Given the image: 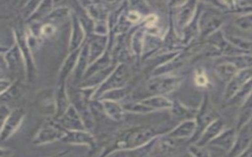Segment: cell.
Segmentation results:
<instances>
[{"label":"cell","instance_id":"e575fe53","mask_svg":"<svg viewBox=\"0 0 252 157\" xmlns=\"http://www.w3.org/2000/svg\"><path fill=\"white\" fill-rule=\"evenodd\" d=\"M21 89H22V85H21V79L20 78H16L14 79L13 83L9 86V88L4 91L3 93H1V99L2 102H8L14 98H16L17 96L20 95L21 93Z\"/></svg>","mask_w":252,"mask_h":157},{"label":"cell","instance_id":"484cf974","mask_svg":"<svg viewBox=\"0 0 252 157\" xmlns=\"http://www.w3.org/2000/svg\"><path fill=\"white\" fill-rule=\"evenodd\" d=\"M217 77L226 83L239 72V70L229 62L217 59V64L214 67Z\"/></svg>","mask_w":252,"mask_h":157},{"label":"cell","instance_id":"60d3db41","mask_svg":"<svg viewBox=\"0 0 252 157\" xmlns=\"http://www.w3.org/2000/svg\"><path fill=\"white\" fill-rule=\"evenodd\" d=\"M109 25L107 21H97L94 24V33L98 35H108L109 34Z\"/></svg>","mask_w":252,"mask_h":157},{"label":"cell","instance_id":"f6af8a7d","mask_svg":"<svg viewBox=\"0 0 252 157\" xmlns=\"http://www.w3.org/2000/svg\"><path fill=\"white\" fill-rule=\"evenodd\" d=\"M113 157H117V156H116V155H114V156H113Z\"/></svg>","mask_w":252,"mask_h":157},{"label":"cell","instance_id":"4dcf8cb0","mask_svg":"<svg viewBox=\"0 0 252 157\" xmlns=\"http://www.w3.org/2000/svg\"><path fill=\"white\" fill-rule=\"evenodd\" d=\"M53 11V2L52 1H41L40 5L37 7L33 15L27 21V23H36L41 20H44L51 12Z\"/></svg>","mask_w":252,"mask_h":157},{"label":"cell","instance_id":"7a4b0ae2","mask_svg":"<svg viewBox=\"0 0 252 157\" xmlns=\"http://www.w3.org/2000/svg\"><path fill=\"white\" fill-rule=\"evenodd\" d=\"M169 6V23L176 34L182 39L181 33L184 28L191 23L197 12L199 2H170Z\"/></svg>","mask_w":252,"mask_h":157},{"label":"cell","instance_id":"74e56055","mask_svg":"<svg viewBox=\"0 0 252 157\" xmlns=\"http://www.w3.org/2000/svg\"><path fill=\"white\" fill-rule=\"evenodd\" d=\"M41 1H29L27 2L21 10V18L23 21H28L33 13L36 11L37 7L40 5Z\"/></svg>","mask_w":252,"mask_h":157},{"label":"cell","instance_id":"cb8c5ba5","mask_svg":"<svg viewBox=\"0 0 252 157\" xmlns=\"http://www.w3.org/2000/svg\"><path fill=\"white\" fill-rule=\"evenodd\" d=\"M80 53H81V48L73 51L71 53H68L66 59L64 60L59 73H58V82H67V78L69 77V75L74 71L75 68L77 66L79 57H80ZM57 82V83H58Z\"/></svg>","mask_w":252,"mask_h":157},{"label":"cell","instance_id":"ab89813d","mask_svg":"<svg viewBox=\"0 0 252 157\" xmlns=\"http://www.w3.org/2000/svg\"><path fill=\"white\" fill-rule=\"evenodd\" d=\"M37 31H38V37L42 39V37H49L53 35L56 31V27L53 24L44 23L37 28Z\"/></svg>","mask_w":252,"mask_h":157},{"label":"cell","instance_id":"b9f144b4","mask_svg":"<svg viewBox=\"0 0 252 157\" xmlns=\"http://www.w3.org/2000/svg\"><path fill=\"white\" fill-rule=\"evenodd\" d=\"M239 157H252V144H251V146H250L244 153H242Z\"/></svg>","mask_w":252,"mask_h":157},{"label":"cell","instance_id":"ba28073f","mask_svg":"<svg viewBox=\"0 0 252 157\" xmlns=\"http://www.w3.org/2000/svg\"><path fill=\"white\" fill-rule=\"evenodd\" d=\"M217 10L218 9L213 7L202 11L199 20L200 40H206L208 37L220 30V27L224 23V17Z\"/></svg>","mask_w":252,"mask_h":157},{"label":"cell","instance_id":"603a6c76","mask_svg":"<svg viewBox=\"0 0 252 157\" xmlns=\"http://www.w3.org/2000/svg\"><path fill=\"white\" fill-rule=\"evenodd\" d=\"M90 17L94 21H107L110 15L104 2H81Z\"/></svg>","mask_w":252,"mask_h":157},{"label":"cell","instance_id":"83f0119b","mask_svg":"<svg viewBox=\"0 0 252 157\" xmlns=\"http://www.w3.org/2000/svg\"><path fill=\"white\" fill-rule=\"evenodd\" d=\"M251 119H252V93L240 106L234 128L236 129V131H239L242 127L247 125Z\"/></svg>","mask_w":252,"mask_h":157},{"label":"cell","instance_id":"2e32d148","mask_svg":"<svg viewBox=\"0 0 252 157\" xmlns=\"http://www.w3.org/2000/svg\"><path fill=\"white\" fill-rule=\"evenodd\" d=\"M87 41L90 48V63L92 64L107 50L108 35H98L93 33L87 36Z\"/></svg>","mask_w":252,"mask_h":157},{"label":"cell","instance_id":"44dd1931","mask_svg":"<svg viewBox=\"0 0 252 157\" xmlns=\"http://www.w3.org/2000/svg\"><path fill=\"white\" fill-rule=\"evenodd\" d=\"M170 116L172 119L183 122L186 120H193L196 118L197 113H198V108H194V107H189L184 105L182 102H180L179 100L175 99L173 100V104L171 109L169 110Z\"/></svg>","mask_w":252,"mask_h":157},{"label":"cell","instance_id":"5bb4252c","mask_svg":"<svg viewBox=\"0 0 252 157\" xmlns=\"http://www.w3.org/2000/svg\"><path fill=\"white\" fill-rule=\"evenodd\" d=\"M2 55V61L6 64V67L9 71H23L26 70L24 58L22 56V52L20 50L19 45L14 42V44L7 49L6 52H1ZM26 72V71H25Z\"/></svg>","mask_w":252,"mask_h":157},{"label":"cell","instance_id":"9c48e42d","mask_svg":"<svg viewBox=\"0 0 252 157\" xmlns=\"http://www.w3.org/2000/svg\"><path fill=\"white\" fill-rule=\"evenodd\" d=\"M26 116L25 109L18 107L11 110L10 114L1 123V141H5L10 138L20 128Z\"/></svg>","mask_w":252,"mask_h":157},{"label":"cell","instance_id":"6da1fadb","mask_svg":"<svg viewBox=\"0 0 252 157\" xmlns=\"http://www.w3.org/2000/svg\"><path fill=\"white\" fill-rule=\"evenodd\" d=\"M168 131H160L151 125H138L131 126L126 129L120 130L111 140L103 147L98 157H108L116 152L130 151L139 148L156 137L168 132Z\"/></svg>","mask_w":252,"mask_h":157},{"label":"cell","instance_id":"f546056e","mask_svg":"<svg viewBox=\"0 0 252 157\" xmlns=\"http://www.w3.org/2000/svg\"><path fill=\"white\" fill-rule=\"evenodd\" d=\"M131 91H132L131 85H127L125 87L106 91L97 100H111V101L120 102V101H123L131 93Z\"/></svg>","mask_w":252,"mask_h":157},{"label":"cell","instance_id":"ac0fdd59","mask_svg":"<svg viewBox=\"0 0 252 157\" xmlns=\"http://www.w3.org/2000/svg\"><path fill=\"white\" fill-rule=\"evenodd\" d=\"M66 131H82L86 130L84 122L77 112V110L70 105L67 111L63 114L62 117L56 120Z\"/></svg>","mask_w":252,"mask_h":157},{"label":"cell","instance_id":"8d00e7d4","mask_svg":"<svg viewBox=\"0 0 252 157\" xmlns=\"http://www.w3.org/2000/svg\"><path fill=\"white\" fill-rule=\"evenodd\" d=\"M194 82H195V85L199 88L208 89V87L210 86L209 77L207 76V73L203 68L196 69L195 76H194Z\"/></svg>","mask_w":252,"mask_h":157},{"label":"cell","instance_id":"4316f807","mask_svg":"<svg viewBox=\"0 0 252 157\" xmlns=\"http://www.w3.org/2000/svg\"><path fill=\"white\" fill-rule=\"evenodd\" d=\"M141 101L147 106L151 107L154 111L159 110H170L173 104V100H170L165 95H150L147 96Z\"/></svg>","mask_w":252,"mask_h":157},{"label":"cell","instance_id":"277c9868","mask_svg":"<svg viewBox=\"0 0 252 157\" xmlns=\"http://www.w3.org/2000/svg\"><path fill=\"white\" fill-rule=\"evenodd\" d=\"M130 79L131 71L129 66L126 63H119L110 76L96 88L93 99H98L106 91L129 85Z\"/></svg>","mask_w":252,"mask_h":157},{"label":"cell","instance_id":"d6986e66","mask_svg":"<svg viewBox=\"0 0 252 157\" xmlns=\"http://www.w3.org/2000/svg\"><path fill=\"white\" fill-rule=\"evenodd\" d=\"M224 122L220 117L217 118L215 121H213L203 131L200 138L196 141V145L207 147L212 140H214L224 129Z\"/></svg>","mask_w":252,"mask_h":157},{"label":"cell","instance_id":"7bdbcfd3","mask_svg":"<svg viewBox=\"0 0 252 157\" xmlns=\"http://www.w3.org/2000/svg\"><path fill=\"white\" fill-rule=\"evenodd\" d=\"M67 153H68V151H67V150H64V151H60V152H58V153H56V154H53V155H51V156H48V157H64Z\"/></svg>","mask_w":252,"mask_h":157},{"label":"cell","instance_id":"d4e9b609","mask_svg":"<svg viewBox=\"0 0 252 157\" xmlns=\"http://www.w3.org/2000/svg\"><path fill=\"white\" fill-rule=\"evenodd\" d=\"M104 115L110 120L115 122H121L125 119L126 111L124 110L122 104L111 100H100Z\"/></svg>","mask_w":252,"mask_h":157},{"label":"cell","instance_id":"4fadbf2b","mask_svg":"<svg viewBox=\"0 0 252 157\" xmlns=\"http://www.w3.org/2000/svg\"><path fill=\"white\" fill-rule=\"evenodd\" d=\"M72 27H71V34H70V40L68 45V53H71L73 51H76L80 48H82L83 44L85 43L87 39V33L78 18V16L73 13L72 17Z\"/></svg>","mask_w":252,"mask_h":157},{"label":"cell","instance_id":"30bf717a","mask_svg":"<svg viewBox=\"0 0 252 157\" xmlns=\"http://www.w3.org/2000/svg\"><path fill=\"white\" fill-rule=\"evenodd\" d=\"M62 141L68 144L87 146L90 151H94L97 145L96 139L94 134L87 130L66 131V134L63 137Z\"/></svg>","mask_w":252,"mask_h":157},{"label":"cell","instance_id":"f35d334b","mask_svg":"<svg viewBox=\"0 0 252 157\" xmlns=\"http://www.w3.org/2000/svg\"><path fill=\"white\" fill-rule=\"evenodd\" d=\"M187 151L192 157H212V153L207 149V147L198 146L196 144H189Z\"/></svg>","mask_w":252,"mask_h":157},{"label":"cell","instance_id":"d590c367","mask_svg":"<svg viewBox=\"0 0 252 157\" xmlns=\"http://www.w3.org/2000/svg\"><path fill=\"white\" fill-rule=\"evenodd\" d=\"M233 25L242 31L252 32V13L238 15L233 20Z\"/></svg>","mask_w":252,"mask_h":157},{"label":"cell","instance_id":"ee69618b","mask_svg":"<svg viewBox=\"0 0 252 157\" xmlns=\"http://www.w3.org/2000/svg\"><path fill=\"white\" fill-rule=\"evenodd\" d=\"M212 157H218L217 155H215V154H212Z\"/></svg>","mask_w":252,"mask_h":157},{"label":"cell","instance_id":"1f68e13d","mask_svg":"<svg viewBox=\"0 0 252 157\" xmlns=\"http://www.w3.org/2000/svg\"><path fill=\"white\" fill-rule=\"evenodd\" d=\"M122 106L126 113H132V114H139V115H147L150 113L155 112L151 107L144 104L141 100L139 101H127L125 103H122Z\"/></svg>","mask_w":252,"mask_h":157},{"label":"cell","instance_id":"7c38bea8","mask_svg":"<svg viewBox=\"0 0 252 157\" xmlns=\"http://www.w3.org/2000/svg\"><path fill=\"white\" fill-rule=\"evenodd\" d=\"M252 78V68L239 71L227 83L223 92V103L231 99L234 94Z\"/></svg>","mask_w":252,"mask_h":157},{"label":"cell","instance_id":"8fae6325","mask_svg":"<svg viewBox=\"0 0 252 157\" xmlns=\"http://www.w3.org/2000/svg\"><path fill=\"white\" fill-rule=\"evenodd\" d=\"M252 144V128L249 125H245L239 131H237L236 139L233 147L226 153L225 157H239L244 153Z\"/></svg>","mask_w":252,"mask_h":157},{"label":"cell","instance_id":"5b68a950","mask_svg":"<svg viewBox=\"0 0 252 157\" xmlns=\"http://www.w3.org/2000/svg\"><path fill=\"white\" fill-rule=\"evenodd\" d=\"M14 38L16 43L19 45L20 50L22 52V56L24 58L25 67H26V78L29 82H33L36 79V67L32 57V49L30 46L27 39V28L23 26L16 27L13 29Z\"/></svg>","mask_w":252,"mask_h":157},{"label":"cell","instance_id":"52a82bcc","mask_svg":"<svg viewBox=\"0 0 252 157\" xmlns=\"http://www.w3.org/2000/svg\"><path fill=\"white\" fill-rule=\"evenodd\" d=\"M65 134L66 130L53 117H48L32 137V143L33 145H43L54 141H62Z\"/></svg>","mask_w":252,"mask_h":157},{"label":"cell","instance_id":"7402d4cb","mask_svg":"<svg viewBox=\"0 0 252 157\" xmlns=\"http://www.w3.org/2000/svg\"><path fill=\"white\" fill-rule=\"evenodd\" d=\"M90 48H89V43L86 39L85 43L83 44L82 48H81V53H80V57L77 63V66L75 68L74 71V81L81 83L85 73L88 69V67L90 66Z\"/></svg>","mask_w":252,"mask_h":157},{"label":"cell","instance_id":"e0dca14e","mask_svg":"<svg viewBox=\"0 0 252 157\" xmlns=\"http://www.w3.org/2000/svg\"><path fill=\"white\" fill-rule=\"evenodd\" d=\"M196 121L193 120H186L180 122L176 127L172 128L168 132L165 134L175 140H189L195 133L196 131Z\"/></svg>","mask_w":252,"mask_h":157},{"label":"cell","instance_id":"3957f363","mask_svg":"<svg viewBox=\"0 0 252 157\" xmlns=\"http://www.w3.org/2000/svg\"><path fill=\"white\" fill-rule=\"evenodd\" d=\"M217 118H219L217 112L214 110L211 101H210V97H209V93L206 91L202 97L201 100V104L198 107V113L197 116L195 118L196 121V131L194 135L186 142L187 145L189 144H194L196 143V141L200 138V136L202 135L203 131L206 130V128L213 122L215 121Z\"/></svg>","mask_w":252,"mask_h":157},{"label":"cell","instance_id":"8992f818","mask_svg":"<svg viewBox=\"0 0 252 157\" xmlns=\"http://www.w3.org/2000/svg\"><path fill=\"white\" fill-rule=\"evenodd\" d=\"M182 80V77L172 74L150 77L146 82V89L150 95H165L176 90Z\"/></svg>","mask_w":252,"mask_h":157},{"label":"cell","instance_id":"836d02e7","mask_svg":"<svg viewBox=\"0 0 252 157\" xmlns=\"http://www.w3.org/2000/svg\"><path fill=\"white\" fill-rule=\"evenodd\" d=\"M72 14L73 13H71V11L67 7H58L56 9H53V11L43 21L53 24L55 22L64 21L68 18H71Z\"/></svg>","mask_w":252,"mask_h":157},{"label":"cell","instance_id":"ffe728a7","mask_svg":"<svg viewBox=\"0 0 252 157\" xmlns=\"http://www.w3.org/2000/svg\"><path fill=\"white\" fill-rule=\"evenodd\" d=\"M237 131L235 128H227L224 129L214 140L210 142L208 146L218 147L223 151L229 152L233 147V144L236 139Z\"/></svg>","mask_w":252,"mask_h":157},{"label":"cell","instance_id":"9a60e30c","mask_svg":"<svg viewBox=\"0 0 252 157\" xmlns=\"http://www.w3.org/2000/svg\"><path fill=\"white\" fill-rule=\"evenodd\" d=\"M54 101H55V114L53 118L55 120L63 116V114L70 107L71 102L68 94L67 82H58L54 91Z\"/></svg>","mask_w":252,"mask_h":157},{"label":"cell","instance_id":"f1b7e54d","mask_svg":"<svg viewBox=\"0 0 252 157\" xmlns=\"http://www.w3.org/2000/svg\"><path fill=\"white\" fill-rule=\"evenodd\" d=\"M252 93V78L246 82L227 102L223 103L222 107H232V106H241L243 102L249 97Z\"/></svg>","mask_w":252,"mask_h":157},{"label":"cell","instance_id":"d6a6232c","mask_svg":"<svg viewBox=\"0 0 252 157\" xmlns=\"http://www.w3.org/2000/svg\"><path fill=\"white\" fill-rule=\"evenodd\" d=\"M158 137H156L149 143H147L139 148L128 151V157H149L151 155V153L154 151L155 147L157 146Z\"/></svg>","mask_w":252,"mask_h":157}]
</instances>
